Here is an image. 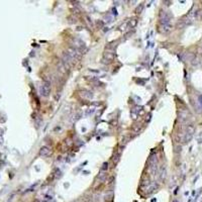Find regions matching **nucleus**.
Returning <instances> with one entry per match:
<instances>
[{
    "label": "nucleus",
    "mask_w": 202,
    "mask_h": 202,
    "mask_svg": "<svg viewBox=\"0 0 202 202\" xmlns=\"http://www.w3.org/2000/svg\"><path fill=\"white\" fill-rule=\"evenodd\" d=\"M58 70L61 73H65L67 71V67L65 66V64L63 63V61H60L59 64H58Z\"/></svg>",
    "instance_id": "nucleus-7"
},
{
    "label": "nucleus",
    "mask_w": 202,
    "mask_h": 202,
    "mask_svg": "<svg viewBox=\"0 0 202 202\" xmlns=\"http://www.w3.org/2000/svg\"><path fill=\"white\" fill-rule=\"evenodd\" d=\"M142 8H143V5H140V7H138V8L136 9V13H140L138 11H142Z\"/></svg>",
    "instance_id": "nucleus-12"
},
{
    "label": "nucleus",
    "mask_w": 202,
    "mask_h": 202,
    "mask_svg": "<svg viewBox=\"0 0 202 202\" xmlns=\"http://www.w3.org/2000/svg\"><path fill=\"white\" fill-rule=\"evenodd\" d=\"M161 32L162 34H168L171 30V26L170 24H161Z\"/></svg>",
    "instance_id": "nucleus-6"
},
{
    "label": "nucleus",
    "mask_w": 202,
    "mask_h": 202,
    "mask_svg": "<svg viewBox=\"0 0 202 202\" xmlns=\"http://www.w3.org/2000/svg\"><path fill=\"white\" fill-rule=\"evenodd\" d=\"M80 95L82 96L83 98H85V99H91V98L93 97V94H92V92L87 91V90H83V91H81L80 92Z\"/></svg>",
    "instance_id": "nucleus-5"
},
{
    "label": "nucleus",
    "mask_w": 202,
    "mask_h": 202,
    "mask_svg": "<svg viewBox=\"0 0 202 202\" xmlns=\"http://www.w3.org/2000/svg\"><path fill=\"white\" fill-rule=\"evenodd\" d=\"M51 155V149L47 146H44V147L40 148V157H48V156Z\"/></svg>",
    "instance_id": "nucleus-3"
},
{
    "label": "nucleus",
    "mask_w": 202,
    "mask_h": 202,
    "mask_svg": "<svg viewBox=\"0 0 202 202\" xmlns=\"http://www.w3.org/2000/svg\"><path fill=\"white\" fill-rule=\"evenodd\" d=\"M107 169H108V164L104 163V164L102 165V167H101V171H106Z\"/></svg>",
    "instance_id": "nucleus-9"
},
{
    "label": "nucleus",
    "mask_w": 202,
    "mask_h": 202,
    "mask_svg": "<svg viewBox=\"0 0 202 202\" xmlns=\"http://www.w3.org/2000/svg\"><path fill=\"white\" fill-rule=\"evenodd\" d=\"M67 54L72 58L74 62L75 61H79V60L81 59V57H82V53H81L80 51H78L77 49H75V48H70V49H68Z\"/></svg>",
    "instance_id": "nucleus-1"
},
{
    "label": "nucleus",
    "mask_w": 202,
    "mask_h": 202,
    "mask_svg": "<svg viewBox=\"0 0 202 202\" xmlns=\"http://www.w3.org/2000/svg\"><path fill=\"white\" fill-rule=\"evenodd\" d=\"M85 18L87 19V22L89 23V26H92V19L89 16H85Z\"/></svg>",
    "instance_id": "nucleus-10"
},
{
    "label": "nucleus",
    "mask_w": 202,
    "mask_h": 202,
    "mask_svg": "<svg viewBox=\"0 0 202 202\" xmlns=\"http://www.w3.org/2000/svg\"><path fill=\"white\" fill-rule=\"evenodd\" d=\"M136 19H134V21H132V23H130V26H132V28H134V26H136Z\"/></svg>",
    "instance_id": "nucleus-11"
},
{
    "label": "nucleus",
    "mask_w": 202,
    "mask_h": 202,
    "mask_svg": "<svg viewBox=\"0 0 202 202\" xmlns=\"http://www.w3.org/2000/svg\"><path fill=\"white\" fill-rule=\"evenodd\" d=\"M40 93L44 97H48L50 95V93H51V86H50L49 82H45V83H43L40 85Z\"/></svg>",
    "instance_id": "nucleus-2"
},
{
    "label": "nucleus",
    "mask_w": 202,
    "mask_h": 202,
    "mask_svg": "<svg viewBox=\"0 0 202 202\" xmlns=\"http://www.w3.org/2000/svg\"><path fill=\"white\" fill-rule=\"evenodd\" d=\"M103 59H104L105 63H110L114 59V54L111 53V52H105L104 55H103Z\"/></svg>",
    "instance_id": "nucleus-4"
},
{
    "label": "nucleus",
    "mask_w": 202,
    "mask_h": 202,
    "mask_svg": "<svg viewBox=\"0 0 202 202\" xmlns=\"http://www.w3.org/2000/svg\"><path fill=\"white\" fill-rule=\"evenodd\" d=\"M140 128H142V124H136V126H134V132H138Z\"/></svg>",
    "instance_id": "nucleus-8"
}]
</instances>
